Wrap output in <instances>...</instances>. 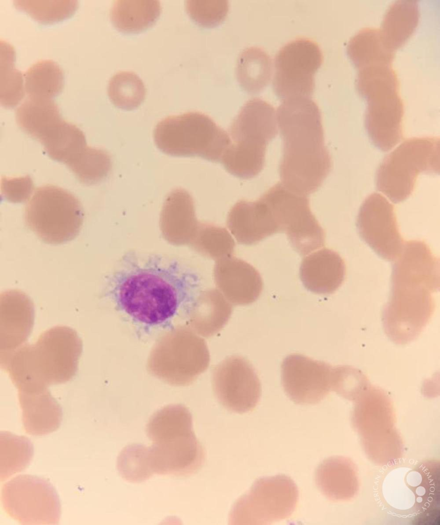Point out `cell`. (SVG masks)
I'll list each match as a JSON object with an SVG mask.
<instances>
[{"instance_id": "7a4b0ae2", "label": "cell", "mask_w": 440, "mask_h": 525, "mask_svg": "<svg viewBox=\"0 0 440 525\" xmlns=\"http://www.w3.org/2000/svg\"><path fill=\"white\" fill-rule=\"evenodd\" d=\"M391 281L382 322L391 341L405 345L418 337L433 315L434 294L439 288V260L422 240L404 243Z\"/></svg>"}, {"instance_id": "9c48e42d", "label": "cell", "mask_w": 440, "mask_h": 525, "mask_svg": "<svg viewBox=\"0 0 440 525\" xmlns=\"http://www.w3.org/2000/svg\"><path fill=\"white\" fill-rule=\"evenodd\" d=\"M83 211L79 200L58 186L47 184L38 187L26 205L25 223L43 241L61 244L77 235Z\"/></svg>"}, {"instance_id": "8fae6325", "label": "cell", "mask_w": 440, "mask_h": 525, "mask_svg": "<svg viewBox=\"0 0 440 525\" xmlns=\"http://www.w3.org/2000/svg\"><path fill=\"white\" fill-rule=\"evenodd\" d=\"M1 500L5 512L22 524H56L60 519L59 496L47 480L21 474L5 483Z\"/></svg>"}, {"instance_id": "4dcf8cb0", "label": "cell", "mask_w": 440, "mask_h": 525, "mask_svg": "<svg viewBox=\"0 0 440 525\" xmlns=\"http://www.w3.org/2000/svg\"><path fill=\"white\" fill-rule=\"evenodd\" d=\"M117 468L121 476L131 482H140L154 474L151 470L147 447L139 444L126 446L119 453Z\"/></svg>"}, {"instance_id": "8992f818", "label": "cell", "mask_w": 440, "mask_h": 525, "mask_svg": "<svg viewBox=\"0 0 440 525\" xmlns=\"http://www.w3.org/2000/svg\"><path fill=\"white\" fill-rule=\"evenodd\" d=\"M229 133L233 142L220 162L236 177L256 176L264 167L266 147L278 133L274 108L259 98L248 100L233 120Z\"/></svg>"}, {"instance_id": "30bf717a", "label": "cell", "mask_w": 440, "mask_h": 525, "mask_svg": "<svg viewBox=\"0 0 440 525\" xmlns=\"http://www.w3.org/2000/svg\"><path fill=\"white\" fill-rule=\"evenodd\" d=\"M294 481L284 475L257 479L234 503L230 524H270L289 517L298 500Z\"/></svg>"}, {"instance_id": "d6986e66", "label": "cell", "mask_w": 440, "mask_h": 525, "mask_svg": "<svg viewBox=\"0 0 440 525\" xmlns=\"http://www.w3.org/2000/svg\"><path fill=\"white\" fill-rule=\"evenodd\" d=\"M346 266L336 251L323 248L306 256L300 268V277L305 288L319 294L334 293L343 284Z\"/></svg>"}, {"instance_id": "603a6c76", "label": "cell", "mask_w": 440, "mask_h": 525, "mask_svg": "<svg viewBox=\"0 0 440 525\" xmlns=\"http://www.w3.org/2000/svg\"><path fill=\"white\" fill-rule=\"evenodd\" d=\"M420 17L415 1L399 0L387 10L380 31L387 46L393 50L402 46L417 25Z\"/></svg>"}, {"instance_id": "4fadbf2b", "label": "cell", "mask_w": 440, "mask_h": 525, "mask_svg": "<svg viewBox=\"0 0 440 525\" xmlns=\"http://www.w3.org/2000/svg\"><path fill=\"white\" fill-rule=\"evenodd\" d=\"M268 193L280 229L299 254L304 256L324 246L325 232L310 210L307 196L290 191L281 183Z\"/></svg>"}, {"instance_id": "ba28073f", "label": "cell", "mask_w": 440, "mask_h": 525, "mask_svg": "<svg viewBox=\"0 0 440 525\" xmlns=\"http://www.w3.org/2000/svg\"><path fill=\"white\" fill-rule=\"evenodd\" d=\"M439 138L414 137L386 156L376 174L377 189L399 203L412 193L420 173H439Z\"/></svg>"}, {"instance_id": "f546056e", "label": "cell", "mask_w": 440, "mask_h": 525, "mask_svg": "<svg viewBox=\"0 0 440 525\" xmlns=\"http://www.w3.org/2000/svg\"><path fill=\"white\" fill-rule=\"evenodd\" d=\"M14 50L3 42L1 45V104L6 108L16 106L25 95L22 72L14 66Z\"/></svg>"}, {"instance_id": "9a60e30c", "label": "cell", "mask_w": 440, "mask_h": 525, "mask_svg": "<svg viewBox=\"0 0 440 525\" xmlns=\"http://www.w3.org/2000/svg\"><path fill=\"white\" fill-rule=\"evenodd\" d=\"M212 385L219 402L237 413L252 411L261 395V383L254 368L248 360L238 355L228 357L215 367Z\"/></svg>"}, {"instance_id": "3957f363", "label": "cell", "mask_w": 440, "mask_h": 525, "mask_svg": "<svg viewBox=\"0 0 440 525\" xmlns=\"http://www.w3.org/2000/svg\"><path fill=\"white\" fill-rule=\"evenodd\" d=\"M276 119L283 140L282 184L299 195L314 193L332 166L318 106L310 97H288L278 107Z\"/></svg>"}, {"instance_id": "e575fe53", "label": "cell", "mask_w": 440, "mask_h": 525, "mask_svg": "<svg viewBox=\"0 0 440 525\" xmlns=\"http://www.w3.org/2000/svg\"><path fill=\"white\" fill-rule=\"evenodd\" d=\"M8 184L3 182L2 191L7 199L12 202H22L27 200L32 191L33 186L30 178L8 179Z\"/></svg>"}, {"instance_id": "4316f807", "label": "cell", "mask_w": 440, "mask_h": 525, "mask_svg": "<svg viewBox=\"0 0 440 525\" xmlns=\"http://www.w3.org/2000/svg\"><path fill=\"white\" fill-rule=\"evenodd\" d=\"M24 78L28 97L51 98L61 91L64 85L62 70L51 59L34 63L24 73Z\"/></svg>"}, {"instance_id": "484cf974", "label": "cell", "mask_w": 440, "mask_h": 525, "mask_svg": "<svg viewBox=\"0 0 440 525\" xmlns=\"http://www.w3.org/2000/svg\"><path fill=\"white\" fill-rule=\"evenodd\" d=\"M236 71L241 86L249 93H258L263 89L270 79L272 61L264 50L250 47L240 54Z\"/></svg>"}, {"instance_id": "1f68e13d", "label": "cell", "mask_w": 440, "mask_h": 525, "mask_svg": "<svg viewBox=\"0 0 440 525\" xmlns=\"http://www.w3.org/2000/svg\"><path fill=\"white\" fill-rule=\"evenodd\" d=\"M13 4L17 9L26 12L43 23H52L68 18L78 6L76 0H14Z\"/></svg>"}, {"instance_id": "ac0fdd59", "label": "cell", "mask_w": 440, "mask_h": 525, "mask_svg": "<svg viewBox=\"0 0 440 525\" xmlns=\"http://www.w3.org/2000/svg\"><path fill=\"white\" fill-rule=\"evenodd\" d=\"M366 99L365 124L369 138L378 149L389 151L403 137L402 99L398 91L379 93Z\"/></svg>"}, {"instance_id": "ffe728a7", "label": "cell", "mask_w": 440, "mask_h": 525, "mask_svg": "<svg viewBox=\"0 0 440 525\" xmlns=\"http://www.w3.org/2000/svg\"><path fill=\"white\" fill-rule=\"evenodd\" d=\"M316 481L320 491L333 500L349 499L357 491L354 467L349 460L343 457L324 460L316 471Z\"/></svg>"}, {"instance_id": "5b68a950", "label": "cell", "mask_w": 440, "mask_h": 525, "mask_svg": "<svg viewBox=\"0 0 440 525\" xmlns=\"http://www.w3.org/2000/svg\"><path fill=\"white\" fill-rule=\"evenodd\" d=\"M153 444L148 456L153 474L186 476L203 466L205 453L193 429V420L184 406H168L156 413L146 428Z\"/></svg>"}, {"instance_id": "836d02e7", "label": "cell", "mask_w": 440, "mask_h": 525, "mask_svg": "<svg viewBox=\"0 0 440 525\" xmlns=\"http://www.w3.org/2000/svg\"><path fill=\"white\" fill-rule=\"evenodd\" d=\"M186 10L191 17L205 26L216 25L226 17L227 1H187Z\"/></svg>"}, {"instance_id": "5bb4252c", "label": "cell", "mask_w": 440, "mask_h": 525, "mask_svg": "<svg viewBox=\"0 0 440 525\" xmlns=\"http://www.w3.org/2000/svg\"><path fill=\"white\" fill-rule=\"evenodd\" d=\"M210 355L206 341L188 329L169 332L161 344V374L169 382H192L208 367Z\"/></svg>"}, {"instance_id": "83f0119b", "label": "cell", "mask_w": 440, "mask_h": 525, "mask_svg": "<svg viewBox=\"0 0 440 525\" xmlns=\"http://www.w3.org/2000/svg\"><path fill=\"white\" fill-rule=\"evenodd\" d=\"M1 480L24 470L31 462L34 447L28 438L1 431Z\"/></svg>"}, {"instance_id": "277c9868", "label": "cell", "mask_w": 440, "mask_h": 525, "mask_svg": "<svg viewBox=\"0 0 440 525\" xmlns=\"http://www.w3.org/2000/svg\"><path fill=\"white\" fill-rule=\"evenodd\" d=\"M81 343L75 332L56 327L44 333L34 345L16 350L9 362V372L19 384L48 390L47 386L69 380L76 371Z\"/></svg>"}, {"instance_id": "d4e9b609", "label": "cell", "mask_w": 440, "mask_h": 525, "mask_svg": "<svg viewBox=\"0 0 440 525\" xmlns=\"http://www.w3.org/2000/svg\"><path fill=\"white\" fill-rule=\"evenodd\" d=\"M16 123L26 133L36 139L45 130L62 119L51 98L27 97L16 109Z\"/></svg>"}, {"instance_id": "f1b7e54d", "label": "cell", "mask_w": 440, "mask_h": 525, "mask_svg": "<svg viewBox=\"0 0 440 525\" xmlns=\"http://www.w3.org/2000/svg\"><path fill=\"white\" fill-rule=\"evenodd\" d=\"M146 88L140 78L131 71H119L110 79L108 94L111 102L117 107L132 110L143 101Z\"/></svg>"}, {"instance_id": "44dd1931", "label": "cell", "mask_w": 440, "mask_h": 525, "mask_svg": "<svg viewBox=\"0 0 440 525\" xmlns=\"http://www.w3.org/2000/svg\"><path fill=\"white\" fill-rule=\"evenodd\" d=\"M33 308L28 296L20 291L10 290L1 294V319L3 327L7 326L8 334L11 330L10 353L27 339L33 323Z\"/></svg>"}, {"instance_id": "cb8c5ba5", "label": "cell", "mask_w": 440, "mask_h": 525, "mask_svg": "<svg viewBox=\"0 0 440 525\" xmlns=\"http://www.w3.org/2000/svg\"><path fill=\"white\" fill-rule=\"evenodd\" d=\"M348 55L359 69L376 64H391L394 50L385 42L380 29L366 27L359 30L349 40Z\"/></svg>"}, {"instance_id": "52a82bcc", "label": "cell", "mask_w": 440, "mask_h": 525, "mask_svg": "<svg viewBox=\"0 0 440 525\" xmlns=\"http://www.w3.org/2000/svg\"><path fill=\"white\" fill-rule=\"evenodd\" d=\"M154 140L162 152L173 156H199L220 162L231 143L227 133L209 116L197 111L167 116L158 123Z\"/></svg>"}, {"instance_id": "e0dca14e", "label": "cell", "mask_w": 440, "mask_h": 525, "mask_svg": "<svg viewBox=\"0 0 440 525\" xmlns=\"http://www.w3.org/2000/svg\"><path fill=\"white\" fill-rule=\"evenodd\" d=\"M335 367L299 354L286 356L281 381L287 395L300 405L316 404L333 391Z\"/></svg>"}, {"instance_id": "2e32d148", "label": "cell", "mask_w": 440, "mask_h": 525, "mask_svg": "<svg viewBox=\"0 0 440 525\" xmlns=\"http://www.w3.org/2000/svg\"><path fill=\"white\" fill-rule=\"evenodd\" d=\"M359 234L383 258L394 261L404 241L399 232L394 207L383 195L373 193L362 203L357 217Z\"/></svg>"}, {"instance_id": "6da1fadb", "label": "cell", "mask_w": 440, "mask_h": 525, "mask_svg": "<svg viewBox=\"0 0 440 525\" xmlns=\"http://www.w3.org/2000/svg\"><path fill=\"white\" fill-rule=\"evenodd\" d=\"M107 295L133 321L164 324L180 314L190 318L200 307L201 275L182 260L129 251L109 279Z\"/></svg>"}, {"instance_id": "d6a6232c", "label": "cell", "mask_w": 440, "mask_h": 525, "mask_svg": "<svg viewBox=\"0 0 440 525\" xmlns=\"http://www.w3.org/2000/svg\"><path fill=\"white\" fill-rule=\"evenodd\" d=\"M370 385L360 370L348 366L336 367L333 391L342 397L354 401Z\"/></svg>"}, {"instance_id": "7c38bea8", "label": "cell", "mask_w": 440, "mask_h": 525, "mask_svg": "<svg viewBox=\"0 0 440 525\" xmlns=\"http://www.w3.org/2000/svg\"><path fill=\"white\" fill-rule=\"evenodd\" d=\"M323 59L319 45L299 37L285 44L274 59L273 86L281 98L310 97L315 87V74Z\"/></svg>"}, {"instance_id": "7402d4cb", "label": "cell", "mask_w": 440, "mask_h": 525, "mask_svg": "<svg viewBox=\"0 0 440 525\" xmlns=\"http://www.w3.org/2000/svg\"><path fill=\"white\" fill-rule=\"evenodd\" d=\"M161 10L157 0H116L110 9L113 25L124 32H138L152 26Z\"/></svg>"}]
</instances>
